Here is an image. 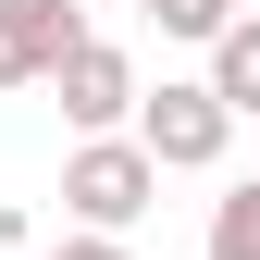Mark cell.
Masks as SVG:
<instances>
[{
  "label": "cell",
  "instance_id": "cell-8",
  "mask_svg": "<svg viewBox=\"0 0 260 260\" xmlns=\"http://www.w3.org/2000/svg\"><path fill=\"white\" fill-rule=\"evenodd\" d=\"M50 260H124V236H112V223H87V236H62Z\"/></svg>",
  "mask_w": 260,
  "mask_h": 260
},
{
  "label": "cell",
  "instance_id": "cell-6",
  "mask_svg": "<svg viewBox=\"0 0 260 260\" xmlns=\"http://www.w3.org/2000/svg\"><path fill=\"white\" fill-rule=\"evenodd\" d=\"M211 260H260V186H236V199L211 211V236H199Z\"/></svg>",
  "mask_w": 260,
  "mask_h": 260
},
{
  "label": "cell",
  "instance_id": "cell-5",
  "mask_svg": "<svg viewBox=\"0 0 260 260\" xmlns=\"http://www.w3.org/2000/svg\"><path fill=\"white\" fill-rule=\"evenodd\" d=\"M211 87H223V112H260V25L248 13L211 38Z\"/></svg>",
  "mask_w": 260,
  "mask_h": 260
},
{
  "label": "cell",
  "instance_id": "cell-7",
  "mask_svg": "<svg viewBox=\"0 0 260 260\" xmlns=\"http://www.w3.org/2000/svg\"><path fill=\"white\" fill-rule=\"evenodd\" d=\"M149 25H161V38H223L236 0H149Z\"/></svg>",
  "mask_w": 260,
  "mask_h": 260
},
{
  "label": "cell",
  "instance_id": "cell-2",
  "mask_svg": "<svg viewBox=\"0 0 260 260\" xmlns=\"http://www.w3.org/2000/svg\"><path fill=\"white\" fill-rule=\"evenodd\" d=\"M137 137H149L161 174H211L223 137H236V112H223V87H211V75H199V87H161V100L137 87Z\"/></svg>",
  "mask_w": 260,
  "mask_h": 260
},
{
  "label": "cell",
  "instance_id": "cell-4",
  "mask_svg": "<svg viewBox=\"0 0 260 260\" xmlns=\"http://www.w3.org/2000/svg\"><path fill=\"white\" fill-rule=\"evenodd\" d=\"M75 38H87L75 0H0V87H50Z\"/></svg>",
  "mask_w": 260,
  "mask_h": 260
},
{
  "label": "cell",
  "instance_id": "cell-3",
  "mask_svg": "<svg viewBox=\"0 0 260 260\" xmlns=\"http://www.w3.org/2000/svg\"><path fill=\"white\" fill-rule=\"evenodd\" d=\"M50 87H62V124H75V137H112V124L137 112V62H124L112 38H75Z\"/></svg>",
  "mask_w": 260,
  "mask_h": 260
},
{
  "label": "cell",
  "instance_id": "cell-1",
  "mask_svg": "<svg viewBox=\"0 0 260 260\" xmlns=\"http://www.w3.org/2000/svg\"><path fill=\"white\" fill-rule=\"evenodd\" d=\"M149 199H161V161H149V137H87L75 161H62V211H75V223H112V236H124Z\"/></svg>",
  "mask_w": 260,
  "mask_h": 260
}]
</instances>
